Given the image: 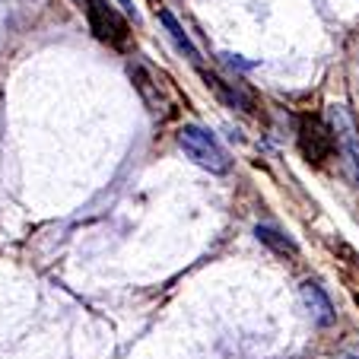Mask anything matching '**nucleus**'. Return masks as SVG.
I'll return each mask as SVG.
<instances>
[{"instance_id":"nucleus-1","label":"nucleus","mask_w":359,"mask_h":359,"mask_svg":"<svg viewBox=\"0 0 359 359\" xmlns=\"http://www.w3.org/2000/svg\"><path fill=\"white\" fill-rule=\"evenodd\" d=\"M178 147H182L201 169L213 172V175H226V172L232 169V159H229V153L219 147V140L210 130L197 128V124H184V128L178 130Z\"/></svg>"},{"instance_id":"nucleus-2","label":"nucleus","mask_w":359,"mask_h":359,"mask_svg":"<svg viewBox=\"0 0 359 359\" xmlns=\"http://www.w3.org/2000/svg\"><path fill=\"white\" fill-rule=\"evenodd\" d=\"M86 20H89V29L99 41L111 48H124L130 39V26L109 0H86Z\"/></svg>"},{"instance_id":"nucleus-3","label":"nucleus","mask_w":359,"mask_h":359,"mask_svg":"<svg viewBox=\"0 0 359 359\" xmlns=\"http://www.w3.org/2000/svg\"><path fill=\"white\" fill-rule=\"evenodd\" d=\"M299 149H302V156L309 163H325L337 149V137L318 118H302V124H299Z\"/></svg>"},{"instance_id":"nucleus-4","label":"nucleus","mask_w":359,"mask_h":359,"mask_svg":"<svg viewBox=\"0 0 359 359\" xmlns=\"http://www.w3.org/2000/svg\"><path fill=\"white\" fill-rule=\"evenodd\" d=\"M327 118H331V130H334V137H337V143H344V149H346L353 178L359 182V130H356V121L350 118V111H346L344 105H331V109H327Z\"/></svg>"},{"instance_id":"nucleus-5","label":"nucleus","mask_w":359,"mask_h":359,"mask_svg":"<svg viewBox=\"0 0 359 359\" xmlns=\"http://www.w3.org/2000/svg\"><path fill=\"white\" fill-rule=\"evenodd\" d=\"M299 292H302V302H305V309L312 312L315 325H321V327L334 325V302L327 299V292L321 290L315 280H305V283L299 286Z\"/></svg>"},{"instance_id":"nucleus-6","label":"nucleus","mask_w":359,"mask_h":359,"mask_svg":"<svg viewBox=\"0 0 359 359\" xmlns=\"http://www.w3.org/2000/svg\"><path fill=\"white\" fill-rule=\"evenodd\" d=\"M159 20H163V26H165V29H169L172 41H175V45H178V48H182L184 55H188V57H191V61H194V64H197V61H201V51H197V48H194V41H191V39H188V32H184V29H182V26H178V20H175V16H172V13H169V10H165V7H163V10H159Z\"/></svg>"},{"instance_id":"nucleus-7","label":"nucleus","mask_w":359,"mask_h":359,"mask_svg":"<svg viewBox=\"0 0 359 359\" xmlns=\"http://www.w3.org/2000/svg\"><path fill=\"white\" fill-rule=\"evenodd\" d=\"M255 236H258L264 245H271L273 251H280V255H296V242H292V238H286L283 232L271 229V226H258V229H255Z\"/></svg>"},{"instance_id":"nucleus-8","label":"nucleus","mask_w":359,"mask_h":359,"mask_svg":"<svg viewBox=\"0 0 359 359\" xmlns=\"http://www.w3.org/2000/svg\"><path fill=\"white\" fill-rule=\"evenodd\" d=\"M118 4H121V7L128 10V13H130V16H134V20H137V7H134V4H130V0H118Z\"/></svg>"},{"instance_id":"nucleus-9","label":"nucleus","mask_w":359,"mask_h":359,"mask_svg":"<svg viewBox=\"0 0 359 359\" xmlns=\"http://www.w3.org/2000/svg\"><path fill=\"white\" fill-rule=\"evenodd\" d=\"M346 359H356V356H346Z\"/></svg>"}]
</instances>
